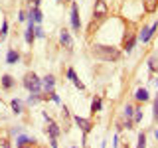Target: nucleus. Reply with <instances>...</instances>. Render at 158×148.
<instances>
[{"instance_id":"f257e3e1","label":"nucleus","mask_w":158,"mask_h":148,"mask_svg":"<svg viewBox=\"0 0 158 148\" xmlns=\"http://www.w3.org/2000/svg\"><path fill=\"white\" fill-rule=\"evenodd\" d=\"M91 53L101 61H118L123 57V51L115 46H103V43H93Z\"/></svg>"},{"instance_id":"f03ea898","label":"nucleus","mask_w":158,"mask_h":148,"mask_svg":"<svg viewBox=\"0 0 158 148\" xmlns=\"http://www.w3.org/2000/svg\"><path fill=\"white\" fill-rule=\"evenodd\" d=\"M24 89H28V93H44V85H42V77H38V73L28 71L22 79Z\"/></svg>"},{"instance_id":"7ed1b4c3","label":"nucleus","mask_w":158,"mask_h":148,"mask_svg":"<svg viewBox=\"0 0 158 148\" xmlns=\"http://www.w3.org/2000/svg\"><path fill=\"white\" fill-rule=\"evenodd\" d=\"M69 24L75 34L81 32V18H79V4L71 2V10H69Z\"/></svg>"},{"instance_id":"20e7f679","label":"nucleus","mask_w":158,"mask_h":148,"mask_svg":"<svg viewBox=\"0 0 158 148\" xmlns=\"http://www.w3.org/2000/svg\"><path fill=\"white\" fill-rule=\"evenodd\" d=\"M156 30H158V22H154L152 26H142V30L136 34V38H138V42H142V43H148L152 38H154V34H156Z\"/></svg>"},{"instance_id":"39448f33","label":"nucleus","mask_w":158,"mask_h":148,"mask_svg":"<svg viewBox=\"0 0 158 148\" xmlns=\"http://www.w3.org/2000/svg\"><path fill=\"white\" fill-rule=\"evenodd\" d=\"M136 42H138V38H136V34L135 32H125V36H123V51L127 53H132V49H135V46H136Z\"/></svg>"},{"instance_id":"423d86ee","label":"nucleus","mask_w":158,"mask_h":148,"mask_svg":"<svg viewBox=\"0 0 158 148\" xmlns=\"http://www.w3.org/2000/svg\"><path fill=\"white\" fill-rule=\"evenodd\" d=\"M109 16V4L105 0H95L93 6V20H105Z\"/></svg>"},{"instance_id":"0eeeda50","label":"nucleus","mask_w":158,"mask_h":148,"mask_svg":"<svg viewBox=\"0 0 158 148\" xmlns=\"http://www.w3.org/2000/svg\"><path fill=\"white\" fill-rule=\"evenodd\" d=\"M59 43H61V47L65 49L67 53L73 51V38H71V32H69L67 28L59 30Z\"/></svg>"},{"instance_id":"6e6552de","label":"nucleus","mask_w":158,"mask_h":148,"mask_svg":"<svg viewBox=\"0 0 158 148\" xmlns=\"http://www.w3.org/2000/svg\"><path fill=\"white\" fill-rule=\"evenodd\" d=\"M73 122L79 126V130L83 132V136H87L89 132H91V128H93V122L89 121V118H83V117H79V115L73 117Z\"/></svg>"},{"instance_id":"1a4fd4ad","label":"nucleus","mask_w":158,"mask_h":148,"mask_svg":"<svg viewBox=\"0 0 158 148\" xmlns=\"http://www.w3.org/2000/svg\"><path fill=\"white\" fill-rule=\"evenodd\" d=\"M65 77L69 79V81L73 83V87L79 89V91H85V83L81 81V79L77 77V73H75V69L73 67H67V71H65Z\"/></svg>"},{"instance_id":"9d476101","label":"nucleus","mask_w":158,"mask_h":148,"mask_svg":"<svg viewBox=\"0 0 158 148\" xmlns=\"http://www.w3.org/2000/svg\"><path fill=\"white\" fill-rule=\"evenodd\" d=\"M26 22L42 24V22H44V14H42V10L36 8V6H30V8H28V20H26Z\"/></svg>"},{"instance_id":"9b49d317","label":"nucleus","mask_w":158,"mask_h":148,"mask_svg":"<svg viewBox=\"0 0 158 148\" xmlns=\"http://www.w3.org/2000/svg\"><path fill=\"white\" fill-rule=\"evenodd\" d=\"M44 132H46L48 136L59 138V134H61V126H59L56 121H52V122H46V126H44Z\"/></svg>"},{"instance_id":"f8f14e48","label":"nucleus","mask_w":158,"mask_h":148,"mask_svg":"<svg viewBox=\"0 0 158 148\" xmlns=\"http://www.w3.org/2000/svg\"><path fill=\"white\" fill-rule=\"evenodd\" d=\"M0 87H2L4 91H12V89L16 87V79L10 75V73H4V75H0Z\"/></svg>"},{"instance_id":"ddd939ff","label":"nucleus","mask_w":158,"mask_h":148,"mask_svg":"<svg viewBox=\"0 0 158 148\" xmlns=\"http://www.w3.org/2000/svg\"><path fill=\"white\" fill-rule=\"evenodd\" d=\"M42 85H44V93H52V91H56V75L48 73L46 77H42Z\"/></svg>"},{"instance_id":"4468645a","label":"nucleus","mask_w":158,"mask_h":148,"mask_svg":"<svg viewBox=\"0 0 158 148\" xmlns=\"http://www.w3.org/2000/svg\"><path fill=\"white\" fill-rule=\"evenodd\" d=\"M36 136H30L26 132H20L16 136V146H24V144H36Z\"/></svg>"},{"instance_id":"2eb2a0df","label":"nucleus","mask_w":158,"mask_h":148,"mask_svg":"<svg viewBox=\"0 0 158 148\" xmlns=\"http://www.w3.org/2000/svg\"><path fill=\"white\" fill-rule=\"evenodd\" d=\"M36 26H38V24L28 22V28H26V32H24V39H26V43H28V46H32V43H34V39H36V34H34Z\"/></svg>"},{"instance_id":"dca6fc26","label":"nucleus","mask_w":158,"mask_h":148,"mask_svg":"<svg viewBox=\"0 0 158 148\" xmlns=\"http://www.w3.org/2000/svg\"><path fill=\"white\" fill-rule=\"evenodd\" d=\"M6 63L8 65H16V63H20V51L16 47H10L6 51Z\"/></svg>"},{"instance_id":"f3484780","label":"nucleus","mask_w":158,"mask_h":148,"mask_svg":"<svg viewBox=\"0 0 158 148\" xmlns=\"http://www.w3.org/2000/svg\"><path fill=\"white\" fill-rule=\"evenodd\" d=\"M24 105H26V103H24L22 99H18V97H14L12 101H10V109H12L14 115H22V113H24Z\"/></svg>"},{"instance_id":"a211bd4d","label":"nucleus","mask_w":158,"mask_h":148,"mask_svg":"<svg viewBox=\"0 0 158 148\" xmlns=\"http://www.w3.org/2000/svg\"><path fill=\"white\" fill-rule=\"evenodd\" d=\"M135 99L138 103H148V101H150V93H148L144 87H138L135 91Z\"/></svg>"},{"instance_id":"6ab92c4d","label":"nucleus","mask_w":158,"mask_h":148,"mask_svg":"<svg viewBox=\"0 0 158 148\" xmlns=\"http://www.w3.org/2000/svg\"><path fill=\"white\" fill-rule=\"evenodd\" d=\"M142 8L146 14H154L158 8V0H142Z\"/></svg>"},{"instance_id":"aec40b11","label":"nucleus","mask_w":158,"mask_h":148,"mask_svg":"<svg viewBox=\"0 0 158 148\" xmlns=\"http://www.w3.org/2000/svg\"><path fill=\"white\" fill-rule=\"evenodd\" d=\"M146 65H148V73H150V75L158 73V57L156 56H150V57L146 59Z\"/></svg>"},{"instance_id":"412c9836","label":"nucleus","mask_w":158,"mask_h":148,"mask_svg":"<svg viewBox=\"0 0 158 148\" xmlns=\"http://www.w3.org/2000/svg\"><path fill=\"white\" fill-rule=\"evenodd\" d=\"M103 111V99L101 97H93L91 101V115H97V113Z\"/></svg>"},{"instance_id":"4be33fe9","label":"nucleus","mask_w":158,"mask_h":148,"mask_svg":"<svg viewBox=\"0 0 158 148\" xmlns=\"http://www.w3.org/2000/svg\"><path fill=\"white\" fill-rule=\"evenodd\" d=\"M135 105H132V103H127L125 107H123V118H132L135 117Z\"/></svg>"},{"instance_id":"5701e85b","label":"nucleus","mask_w":158,"mask_h":148,"mask_svg":"<svg viewBox=\"0 0 158 148\" xmlns=\"http://www.w3.org/2000/svg\"><path fill=\"white\" fill-rule=\"evenodd\" d=\"M8 30H10V26H8V22L4 20L2 22V28H0V42H4L6 39V36H8Z\"/></svg>"},{"instance_id":"b1692460","label":"nucleus","mask_w":158,"mask_h":148,"mask_svg":"<svg viewBox=\"0 0 158 148\" xmlns=\"http://www.w3.org/2000/svg\"><path fill=\"white\" fill-rule=\"evenodd\" d=\"M136 148H146V132H138V142Z\"/></svg>"},{"instance_id":"393cba45","label":"nucleus","mask_w":158,"mask_h":148,"mask_svg":"<svg viewBox=\"0 0 158 148\" xmlns=\"http://www.w3.org/2000/svg\"><path fill=\"white\" fill-rule=\"evenodd\" d=\"M142 117H144V113H142V109H140V107H136V109H135V117H132V121H135V125H138V122L142 121Z\"/></svg>"},{"instance_id":"a878e982","label":"nucleus","mask_w":158,"mask_h":148,"mask_svg":"<svg viewBox=\"0 0 158 148\" xmlns=\"http://www.w3.org/2000/svg\"><path fill=\"white\" fill-rule=\"evenodd\" d=\"M152 118H154V122H158V95L152 101Z\"/></svg>"},{"instance_id":"bb28decb","label":"nucleus","mask_w":158,"mask_h":148,"mask_svg":"<svg viewBox=\"0 0 158 148\" xmlns=\"http://www.w3.org/2000/svg\"><path fill=\"white\" fill-rule=\"evenodd\" d=\"M34 34H36V38H40V39H44V38H46V30L42 28V24H38V26H36Z\"/></svg>"},{"instance_id":"cd10ccee","label":"nucleus","mask_w":158,"mask_h":148,"mask_svg":"<svg viewBox=\"0 0 158 148\" xmlns=\"http://www.w3.org/2000/svg\"><path fill=\"white\" fill-rule=\"evenodd\" d=\"M48 95H49V101H53V103H56V105H61V97H59V95H57L56 91L48 93Z\"/></svg>"},{"instance_id":"c85d7f7f","label":"nucleus","mask_w":158,"mask_h":148,"mask_svg":"<svg viewBox=\"0 0 158 148\" xmlns=\"http://www.w3.org/2000/svg\"><path fill=\"white\" fill-rule=\"evenodd\" d=\"M26 20H28V12L26 10H20L18 12V22H26Z\"/></svg>"},{"instance_id":"c756f323","label":"nucleus","mask_w":158,"mask_h":148,"mask_svg":"<svg viewBox=\"0 0 158 148\" xmlns=\"http://www.w3.org/2000/svg\"><path fill=\"white\" fill-rule=\"evenodd\" d=\"M113 148H121V138H118V132L113 136Z\"/></svg>"},{"instance_id":"7c9ffc66","label":"nucleus","mask_w":158,"mask_h":148,"mask_svg":"<svg viewBox=\"0 0 158 148\" xmlns=\"http://www.w3.org/2000/svg\"><path fill=\"white\" fill-rule=\"evenodd\" d=\"M10 132H12L14 136H18L20 132H24V128H22V126H14V128H10Z\"/></svg>"},{"instance_id":"2f4dec72","label":"nucleus","mask_w":158,"mask_h":148,"mask_svg":"<svg viewBox=\"0 0 158 148\" xmlns=\"http://www.w3.org/2000/svg\"><path fill=\"white\" fill-rule=\"evenodd\" d=\"M0 148H10V140H8V138H0Z\"/></svg>"},{"instance_id":"473e14b6","label":"nucleus","mask_w":158,"mask_h":148,"mask_svg":"<svg viewBox=\"0 0 158 148\" xmlns=\"http://www.w3.org/2000/svg\"><path fill=\"white\" fill-rule=\"evenodd\" d=\"M48 138H49V146H52V148H59L57 138H53V136H48Z\"/></svg>"},{"instance_id":"72a5a7b5","label":"nucleus","mask_w":158,"mask_h":148,"mask_svg":"<svg viewBox=\"0 0 158 148\" xmlns=\"http://www.w3.org/2000/svg\"><path fill=\"white\" fill-rule=\"evenodd\" d=\"M42 117H44V121H46V122H52L53 121L52 115H48V111H42Z\"/></svg>"},{"instance_id":"f704fd0d","label":"nucleus","mask_w":158,"mask_h":148,"mask_svg":"<svg viewBox=\"0 0 158 148\" xmlns=\"http://www.w3.org/2000/svg\"><path fill=\"white\" fill-rule=\"evenodd\" d=\"M40 2H42V0H28L30 6H36V8H40Z\"/></svg>"},{"instance_id":"c9c22d12","label":"nucleus","mask_w":158,"mask_h":148,"mask_svg":"<svg viewBox=\"0 0 158 148\" xmlns=\"http://www.w3.org/2000/svg\"><path fill=\"white\" fill-rule=\"evenodd\" d=\"M16 148H36V144H24V146H16Z\"/></svg>"},{"instance_id":"e433bc0d","label":"nucleus","mask_w":158,"mask_h":148,"mask_svg":"<svg viewBox=\"0 0 158 148\" xmlns=\"http://www.w3.org/2000/svg\"><path fill=\"white\" fill-rule=\"evenodd\" d=\"M121 148H131V146H128V144H127V142H125V144H123V146H121Z\"/></svg>"},{"instance_id":"4c0bfd02","label":"nucleus","mask_w":158,"mask_h":148,"mask_svg":"<svg viewBox=\"0 0 158 148\" xmlns=\"http://www.w3.org/2000/svg\"><path fill=\"white\" fill-rule=\"evenodd\" d=\"M154 136H156V140H158V128H156V130H154Z\"/></svg>"},{"instance_id":"58836bf2","label":"nucleus","mask_w":158,"mask_h":148,"mask_svg":"<svg viewBox=\"0 0 158 148\" xmlns=\"http://www.w3.org/2000/svg\"><path fill=\"white\" fill-rule=\"evenodd\" d=\"M63 2H73V0H63Z\"/></svg>"},{"instance_id":"ea45409f","label":"nucleus","mask_w":158,"mask_h":148,"mask_svg":"<svg viewBox=\"0 0 158 148\" xmlns=\"http://www.w3.org/2000/svg\"><path fill=\"white\" fill-rule=\"evenodd\" d=\"M57 2H63V0H57Z\"/></svg>"},{"instance_id":"a19ab883","label":"nucleus","mask_w":158,"mask_h":148,"mask_svg":"<svg viewBox=\"0 0 158 148\" xmlns=\"http://www.w3.org/2000/svg\"><path fill=\"white\" fill-rule=\"evenodd\" d=\"M73 148H77V146H73Z\"/></svg>"}]
</instances>
